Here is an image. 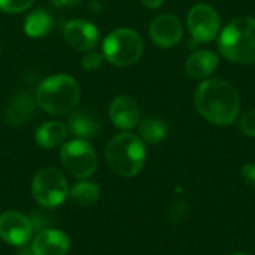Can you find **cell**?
<instances>
[{
  "label": "cell",
  "instance_id": "1",
  "mask_svg": "<svg viewBox=\"0 0 255 255\" xmlns=\"http://www.w3.org/2000/svg\"><path fill=\"white\" fill-rule=\"evenodd\" d=\"M194 103L206 121L223 127L233 124L241 112V99L236 88L220 78L203 81L196 90Z\"/></svg>",
  "mask_w": 255,
  "mask_h": 255
},
{
  "label": "cell",
  "instance_id": "2",
  "mask_svg": "<svg viewBox=\"0 0 255 255\" xmlns=\"http://www.w3.org/2000/svg\"><path fill=\"white\" fill-rule=\"evenodd\" d=\"M106 163L109 169L123 178L136 176L146 158V149L143 140L131 133H121L115 136L105 151Z\"/></svg>",
  "mask_w": 255,
  "mask_h": 255
},
{
  "label": "cell",
  "instance_id": "3",
  "mask_svg": "<svg viewBox=\"0 0 255 255\" xmlns=\"http://www.w3.org/2000/svg\"><path fill=\"white\" fill-rule=\"evenodd\" d=\"M220 51L224 58L239 64L255 61V18L242 16L230 21L221 31Z\"/></svg>",
  "mask_w": 255,
  "mask_h": 255
},
{
  "label": "cell",
  "instance_id": "4",
  "mask_svg": "<svg viewBox=\"0 0 255 255\" xmlns=\"http://www.w3.org/2000/svg\"><path fill=\"white\" fill-rule=\"evenodd\" d=\"M81 87L72 76L55 75L43 79L36 90L37 105L52 114L61 115L70 112L79 102Z\"/></svg>",
  "mask_w": 255,
  "mask_h": 255
},
{
  "label": "cell",
  "instance_id": "5",
  "mask_svg": "<svg viewBox=\"0 0 255 255\" xmlns=\"http://www.w3.org/2000/svg\"><path fill=\"white\" fill-rule=\"evenodd\" d=\"M143 52L142 37L130 28H118L109 33L103 42L105 58L115 66H130Z\"/></svg>",
  "mask_w": 255,
  "mask_h": 255
},
{
  "label": "cell",
  "instance_id": "6",
  "mask_svg": "<svg viewBox=\"0 0 255 255\" xmlns=\"http://www.w3.org/2000/svg\"><path fill=\"white\" fill-rule=\"evenodd\" d=\"M69 184L64 175L55 167L42 169L33 179V199L43 208H57L69 197Z\"/></svg>",
  "mask_w": 255,
  "mask_h": 255
},
{
  "label": "cell",
  "instance_id": "7",
  "mask_svg": "<svg viewBox=\"0 0 255 255\" xmlns=\"http://www.w3.org/2000/svg\"><path fill=\"white\" fill-rule=\"evenodd\" d=\"M60 158L64 169L78 179L93 176L97 169V154L85 139H75L63 145Z\"/></svg>",
  "mask_w": 255,
  "mask_h": 255
},
{
  "label": "cell",
  "instance_id": "8",
  "mask_svg": "<svg viewBox=\"0 0 255 255\" xmlns=\"http://www.w3.org/2000/svg\"><path fill=\"white\" fill-rule=\"evenodd\" d=\"M187 24L191 36L202 43L214 40L220 33V15L209 4H196L190 9Z\"/></svg>",
  "mask_w": 255,
  "mask_h": 255
},
{
  "label": "cell",
  "instance_id": "9",
  "mask_svg": "<svg viewBox=\"0 0 255 255\" xmlns=\"http://www.w3.org/2000/svg\"><path fill=\"white\" fill-rule=\"evenodd\" d=\"M33 235V223L16 211H6L0 215V238L12 247H24Z\"/></svg>",
  "mask_w": 255,
  "mask_h": 255
},
{
  "label": "cell",
  "instance_id": "10",
  "mask_svg": "<svg viewBox=\"0 0 255 255\" xmlns=\"http://www.w3.org/2000/svg\"><path fill=\"white\" fill-rule=\"evenodd\" d=\"M182 33L184 30L181 21L170 13L155 16L149 25V36L160 48H172L178 45L182 39Z\"/></svg>",
  "mask_w": 255,
  "mask_h": 255
},
{
  "label": "cell",
  "instance_id": "11",
  "mask_svg": "<svg viewBox=\"0 0 255 255\" xmlns=\"http://www.w3.org/2000/svg\"><path fill=\"white\" fill-rule=\"evenodd\" d=\"M63 31L67 43L76 51H91L99 42V30L85 19L69 21Z\"/></svg>",
  "mask_w": 255,
  "mask_h": 255
},
{
  "label": "cell",
  "instance_id": "12",
  "mask_svg": "<svg viewBox=\"0 0 255 255\" xmlns=\"http://www.w3.org/2000/svg\"><path fill=\"white\" fill-rule=\"evenodd\" d=\"M70 248L69 236L55 229H45L31 242L33 255H66Z\"/></svg>",
  "mask_w": 255,
  "mask_h": 255
},
{
  "label": "cell",
  "instance_id": "13",
  "mask_svg": "<svg viewBox=\"0 0 255 255\" xmlns=\"http://www.w3.org/2000/svg\"><path fill=\"white\" fill-rule=\"evenodd\" d=\"M109 117L112 123L121 130H131L140 120V111L136 100L130 96H118L114 99L109 108Z\"/></svg>",
  "mask_w": 255,
  "mask_h": 255
},
{
  "label": "cell",
  "instance_id": "14",
  "mask_svg": "<svg viewBox=\"0 0 255 255\" xmlns=\"http://www.w3.org/2000/svg\"><path fill=\"white\" fill-rule=\"evenodd\" d=\"M218 55L208 49H200L191 54L185 63V73L193 79H206L215 72Z\"/></svg>",
  "mask_w": 255,
  "mask_h": 255
},
{
  "label": "cell",
  "instance_id": "15",
  "mask_svg": "<svg viewBox=\"0 0 255 255\" xmlns=\"http://www.w3.org/2000/svg\"><path fill=\"white\" fill-rule=\"evenodd\" d=\"M34 114V100L28 94H18L15 96L6 111H4V121L10 126H21L27 123Z\"/></svg>",
  "mask_w": 255,
  "mask_h": 255
},
{
  "label": "cell",
  "instance_id": "16",
  "mask_svg": "<svg viewBox=\"0 0 255 255\" xmlns=\"http://www.w3.org/2000/svg\"><path fill=\"white\" fill-rule=\"evenodd\" d=\"M67 127L78 139H90L100 131V121L88 112H73L69 117Z\"/></svg>",
  "mask_w": 255,
  "mask_h": 255
},
{
  "label": "cell",
  "instance_id": "17",
  "mask_svg": "<svg viewBox=\"0 0 255 255\" xmlns=\"http://www.w3.org/2000/svg\"><path fill=\"white\" fill-rule=\"evenodd\" d=\"M67 136V128L64 124L58 121H48L43 123L34 134V140L39 146L51 149L58 146Z\"/></svg>",
  "mask_w": 255,
  "mask_h": 255
},
{
  "label": "cell",
  "instance_id": "18",
  "mask_svg": "<svg viewBox=\"0 0 255 255\" xmlns=\"http://www.w3.org/2000/svg\"><path fill=\"white\" fill-rule=\"evenodd\" d=\"M52 27L51 15L43 9H36L30 12L24 22V30L30 37H42L45 36Z\"/></svg>",
  "mask_w": 255,
  "mask_h": 255
},
{
  "label": "cell",
  "instance_id": "19",
  "mask_svg": "<svg viewBox=\"0 0 255 255\" xmlns=\"http://www.w3.org/2000/svg\"><path fill=\"white\" fill-rule=\"evenodd\" d=\"M167 134V127L161 118L149 117L139 126V136L146 143H160Z\"/></svg>",
  "mask_w": 255,
  "mask_h": 255
},
{
  "label": "cell",
  "instance_id": "20",
  "mask_svg": "<svg viewBox=\"0 0 255 255\" xmlns=\"http://www.w3.org/2000/svg\"><path fill=\"white\" fill-rule=\"evenodd\" d=\"M69 196L76 205L90 206L100 199V188L97 184H93L84 179L72 187V190L69 191Z\"/></svg>",
  "mask_w": 255,
  "mask_h": 255
},
{
  "label": "cell",
  "instance_id": "21",
  "mask_svg": "<svg viewBox=\"0 0 255 255\" xmlns=\"http://www.w3.org/2000/svg\"><path fill=\"white\" fill-rule=\"evenodd\" d=\"M34 0H0V9L7 13H18L30 6H33Z\"/></svg>",
  "mask_w": 255,
  "mask_h": 255
},
{
  "label": "cell",
  "instance_id": "22",
  "mask_svg": "<svg viewBox=\"0 0 255 255\" xmlns=\"http://www.w3.org/2000/svg\"><path fill=\"white\" fill-rule=\"evenodd\" d=\"M239 128L244 134L255 137V109L245 112L239 120Z\"/></svg>",
  "mask_w": 255,
  "mask_h": 255
},
{
  "label": "cell",
  "instance_id": "23",
  "mask_svg": "<svg viewBox=\"0 0 255 255\" xmlns=\"http://www.w3.org/2000/svg\"><path fill=\"white\" fill-rule=\"evenodd\" d=\"M105 60V55L103 54H99V52H88L84 55L82 58V67L85 70H96L102 66Z\"/></svg>",
  "mask_w": 255,
  "mask_h": 255
},
{
  "label": "cell",
  "instance_id": "24",
  "mask_svg": "<svg viewBox=\"0 0 255 255\" xmlns=\"http://www.w3.org/2000/svg\"><path fill=\"white\" fill-rule=\"evenodd\" d=\"M187 214V203L184 200H176L172 208L167 212V217L170 220V223H178L184 218V215Z\"/></svg>",
  "mask_w": 255,
  "mask_h": 255
},
{
  "label": "cell",
  "instance_id": "25",
  "mask_svg": "<svg viewBox=\"0 0 255 255\" xmlns=\"http://www.w3.org/2000/svg\"><path fill=\"white\" fill-rule=\"evenodd\" d=\"M242 178L250 187L255 188V163H248L242 167Z\"/></svg>",
  "mask_w": 255,
  "mask_h": 255
},
{
  "label": "cell",
  "instance_id": "26",
  "mask_svg": "<svg viewBox=\"0 0 255 255\" xmlns=\"http://www.w3.org/2000/svg\"><path fill=\"white\" fill-rule=\"evenodd\" d=\"M79 0H52V4L57 7H66V6H75L79 4Z\"/></svg>",
  "mask_w": 255,
  "mask_h": 255
},
{
  "label": "cell",
  "instance_id": "27",
  "mask_svg": "<svg viewBox=\"0 0 255 255\" xmlns=\"http://www.w3.org/2000/svg\"><path fill=\"white\" fill-rule=\"evenodd\" d=\"M140 1H142V4H145L149 9H157L164 3V0H140Z\"/></svg>",
  "mask_w": 255,
  "mask_h": 255
},
{
  "label": "cell",
  "instance_id": "28",
  "mask_svg": "<svg viewBox=\"0 0 255 255\" xmlns=\"http://www.w3.org/2000/svg\"><path fill=\"white\" fill-rule=\"evenodd\" d=\"M233 255H251V254H245V253H238V254H233Z\"/></svg>",
  "mask_w": 255,
  "mask_h": 255
},
{
  "label": "cell",
  "instance_id": "29",
  "mask_svg": "<svg viewBox=\"0 0 255 255\" xmlns=\"http://www.w3.org/2000/svg\"><path fill=\"white\" fill-rule=\"evenodd\" d=\"M0 52H1V46H0Z\"/></svg>",
  "mask_w": 255,
  "mask_h": 255
}]
</instances>
